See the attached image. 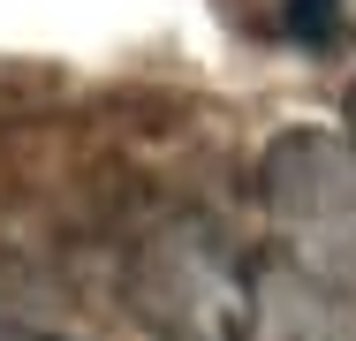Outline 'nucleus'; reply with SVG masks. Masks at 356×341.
I'll return each instance as SVG.
<instances>
[{
	"instance_id": "7ed1b4c3",
	"label": "nucleus",
	"mask_w": 356,
	"mask_h": 341,
	"mask_svg": "<svg viewBox=\"0 0 356 341\" xmlns=\"http://www.w3.org/2000/svg\"><path fill=\"white\" fill-rule=\"evenodd\" d=\"M235 341H356V280H326L288 258H266L243 273Z\"/></svg>"
},
{
	"instance_id": "f257e3e1",
	"label": "nucleus",
	"mask_w": 356,
	"mask_h": 341,
	"mask_svg": "<svg viewBox=\"0 0 356 341\" xmlns=\"http://www.w3.org/2000/svg\"><path fill=\"white\" fill-rule=\"evenodd\" d=\"M250 190L288 266L356 280V144L341 129H281L258 152Z\"/></svg>"
},
{
	"instance_id": "0eeeda50",
	"label": "nucleus",
	"mask_w": 356,
	"mask_h": 341,
	"mask_svg": "<svg viewBox=\"0 0 356 341\" xmlns=\"http://www.w3.org/2000/svg\"><path fill=\"white\" fill-rule=\"evenodd\" d=\"M341 23H356V0H341Z\"/></svg>"
},
{
	"instance_id": "20e7f679",
	"label": "nucleus",
	"mask_w": 356,
	"mask_h": 341,
	"mask_svg": "<svg viewBox=\"0 0 356 341\" xmlns=\"http://www.w3.org/2000/svg\"><path fill=\"white\" fill-rule=\"evenodd\" d=\"M334 23H341V0H288V31H296V38L326 46V38H334Z\"/></svg>"
},
{
	"instance_id": "39448f33",
	"label": "nucleus",
	"mask_w": 356,
	"mask_h": 341,
	"mask_svg": "<svg viewBox=\"0 0 356 341\" xmlns=\"http://www.w3.org/2000/svg\"><path fill=\"white\" fill-rule=\"evenodd\" d=\"M0 341H61V334H38V326H0Z\"/></svg>"
},
{
	"instance_id": "f03ea898",
	"label": "nucleus",
	"mask_w": 356,
	"mask_h": 341,
	"mask_svg": "<svg viewBox=\"0 0 356 341\" xmlns=\"http://www.w3.org/2000/svg\"><path fill=\"white\" fill-rule=\"evenodd\" d=\"M243 258L205 212H175L129 251V311L159 341H235L243 334Z\"/></svg>"
},
{
	"instance_id": "423d86ee",
	"label": "nucleus",
	"mask_w": 356,
	"mask_h": 341,
	"mask_svg": "<svg viewBox=\"0 0 356 341\" xmlns=\"http://www.w3.org/2000/svg\"><path fill=\"white\" fill-rule=\"evenodd\" d=\"M341 136H349V144H356V84H349V129H341Z\"/></svg>"
}]
</instances>
